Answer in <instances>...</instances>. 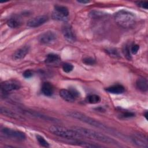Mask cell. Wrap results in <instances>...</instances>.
I'll use <instances>...</instances> for the list:
<instances>
[{
	"label": "cell",
	"mask_w": 148,
	"mask_h": 148,
	"mask_svg": "<svg viewBox=\"0 0 148 148\" xmlns=\"http://www.w3.org/2000/svg\"><path fill=\"white\" fill-rule=\"evenodd\" d=\"M72 128L82 136L108 144L118 145V142L114 139L97 131L81 127H73Z\"/></svg>",
	"instance_id": "6da1fadb"
},
{
	"label": "cell",
	"mask_w": 148,
	"mask_h": 148,
	"mask_svg": "<svg viewBox=\"0 0 148 148\" xmlns=\"http://www.w3.org/2000/svg\"><path fill=\"white\" fill-rule=\"evenodd\" d=\"M67 115L72 118L77 119V120L81 121L83 123H85L90 125H92L95 128H99L101 130H102L105 131L110 132L112 134H116V135H119L118 132L117 131L112 130V128H110L106 125L103 124L102 123H101L94 119L90 117L89 116H88L82 113H80L79 112H76V111L69 112L67 113Z\"/></svg>",
	"instance_id": "7a4b0ae2"
},
{
	"label": "cell",
	"mask_w": 148,
	"mask_h": 148,
	"mask_svg": "<svg viewBox=\"0 0 148 148\" xmlns=\"http://www.w3.org/2000/svg\"><path fill=\"white\" fill-rule=\"evenodd\" d=\"M114 20L120 26L124 28H130L135 23L136 16L131 12L121 10L115 14Z\"/></svg>",
	"instance_id": "3957f363"
},
{
	"label": "cell",
	"mask_w": 148,
	"mask_h": 148,
	"mask_svg": "<svg viewBox=\"0 0 148 148\" xmlns=\"http://www.w3.org/2000/svg\"><path fill=\"white\" fill-rule=\"evenodd\" d=\"M49 131L53 134L68 139H78L83 136L77 132L64 127L53 125L49 127Z\"/></svg>",
	"instance_id": "277c9868"
},
{
	"label": "cell",
	"mask_w": 148,
	"mask_h": 148,
	"mask_svg": "<svg viewBox=\"0 0 148 148\" xmlns=\"http://www.w3.org/2000/svg\"><path fill=\"white\" fill-rule=\"evenodd\" d=\"M21 87L20 83L16 80H9L2 82L1 84V91L7 93L12 91L18 90Z\"/></svg>",
	"instance_id": "5b68a950"
},
{
	"label": "cell",
	"mask_w": 148,
	"mask_h": 148,
	"mask_svg": "<svg viewBox=\"0 0 148 148\" xmlns=\"http://www.w3.org/2000/svg\"><path fill=\"white\" fill-rule=\"evenodd\" d=\"M79 95V92L75 89L71 90L62 89L60 91V97L65 101L68 102H73L75 101L76 98Z\"/></svg>",
	"instance_id": "8992f818"
},
{
	"label": "cell",
	"mask_w": 148,
	"mask_h": 148,
	"mask_svg": "<svg viewBox=\"0 0 148 148\" xmlns=\"http://www.w3.org/2000/svg\"><path fill=\"white\" fill-rule=\"evenodd\" d=\"M57 39L56 34L51 31H46L42 34L38 38V40L42 44H50L53 43Z\"/></svg>",
	"instance_id": "52a82bcc"
},
{
	"label": "cell",
	"mask_w": 148,
	"mask_h": 148,
	"mask_svg": "<svg viewBox=\"0 0 148 148\" xmlns=\"http://www.w3.org/2000/svg\"><path fill=\"white\" fill-rule=\"evenodd\" d=\"M131 139L135 145L140 147H148L147 137L141 133H135L132 135Z\"/></svg>",
	"instance_id": "ba28073f"
},
{
	"label": "cell",
	"mask_w": 148,
	"mask_h": 148,
	"mask_svg": "<svg viewBox=\"0 0 148 148\" xmlns=\"http://www.w3.org/2000/svg\"><path fill=\"white\" fill-rule=\"evenodd\" d=\"M2 132L8 137L14 138L17 140H23L25 139V135L23 132L12 130L8 128H4L2 130Z\"/></svg>",
	"instance_id": "9c48e42d"
},
{
	"label": "cell",
	"mask_w": 148,
	"mask_h": 148,
	"mask_svg": "<svg viewBox=\"0 0 148 148\" xmlns=\"http://www.w3.org/2000/svg\"><path fill=\"white\" fill-rule=\"evenodd\" d=\"M48 20V17L46 15L36 16L27 22V26L31 28H35L40 26Z\"/></svg>",
	"instance_id": "30bf717a"
},
{
	"label": "cell",
	"mask_w": 148,
	"mask_h": 148,
	"mask_svg": "<svg viewBox=\"0 0 148 148\" xmlns=\"http://www.w3.org/2000/svg\"><path fill=\"white\" fill-rule=\"evenodd\" d=\"M62 33L66 40L70 42H74L76 40V36L72 28L68 24H65L62 28Z\"/></svg>",
	"instance_id": "8fae6325"
},
{
	"label": "cell",
	"mask_w": 148,
	"mask_h": 148,
	"mask_svg": "<svg viewBox=\"0 0 148 148\" xmlns=\"http://www.w3.org/2000/svg\"><path fill=\"white\" fill-rule=\"evenodd\" d=\"M29 50L28 46H24L17 49L13 54V58L15 60H21L25 57Z\"/></svg>",
	"instance_id": "7c38bea8"
},
{
	"label": "cell",
	"mask_w": 148,
	"mask_h": 148,
	"mask_svg": "<svg viewBox=\"0 0 148 148\" xmlns=\"http://www.w3.org/2000/svg\"><path fill=\"white\" fill-rule=\"evenodd\" d=\"M0 113L3 115H5L8 117H10L13 119H16V120L23 119V118L21 116L18 115V114L14 112L13 111L3 106H1L0 108Z\"/></svg>",
	"instance_id": "4fadbf2b"
},
{
	"label": "cell",
	"mask_w": 148,
	"mask_h": 148,
	"mask_svg": "<svg viewBox=\"0 0 148 148\" xmlns=\"http://www.w3.org/2000/svg\"><path fill=\"white\" fill-rule=\"evenodd\" d=\"M105 90L109 93L114 94H123L125 91L124 86L121 84H115L109 87H107Z\"/></svg>",
	"instance_id": "5bb4252c"
},
{
	"label": "cell",
	"mask_w": 148,
	"mask_h": 148,
	"mask_svg": "<svg viewBox=\"0 0 148 148\" xmlns=\"http://www.w3.org/2000/svg\"><path fill=\"white\" fill-rule=\"evenodd\" d=\"M42 93L47 97H50L53 95L54 92V88L53 85L49 82H45L43 83L41 88Z\"/></svg>",
	"instance_id": "9a60e30c"
},
{
	"label": "cell",
	"mask_w": 148,
	"mask_h": 148,
	"mask_svg": "<svg viewBox=\"0 0 148 148\" xmlns=\"http://www.w3.org/2000/svg\"><path fill=\"white\" fill-rule=\"evenodd\" d=\"M136 86L138 90L142 92H146L148 89V82L145 78H139L136 82Z\"/></svg>",
	"instance_id": "2e32d148"
},
{
	"label": "cell",
	"mask_w": 148,
	"mask_h": 148,
	"mask_svg": "<svg viewBox=\"0 0 148 148\" xmlns=\"http://www.w3.org/2000/svg\"><path fill=\"white\" fill-rule=\"evenodd\" d=\"M27 112L28 113V114H30L31 115H32L33 116H36L38 117H39L42 119L45 120H48V121H53V122H58V121L56 119L53 118L52 117H50L48 116H45V115H43L41 114H39L38 113L36 112H32V111H27Z\"/></svg>",
	"instance_id": "e0dca14e"
},
{
	"label": "cell",
	"mask_w": 148,
	"mask_h": 148,
	"mask_svg": "<svg viewBox=\"0 0 148 148\" xmlns=\"http://www.w3.org/2000/svg\"><path fill=\"white\" fill-rule=\"evenodd\" d=\"M54 10L62 14V15H64L67 17L69 15V10L66 6H64L58 5H55L54 6Z\"/></svg>",
	"instance_id": "ac0fdd59"
},
{
	"label": "cell",
	"mask_w": 148,
	"mask_h": 148,
	"mask_svg": "<svg viewBox=\"0 0 148 148\" xmlns=\"http://www.w3.org/2000/svg\"><path fill=\"white\" fill-rule=\"evenodd\" d=\"M60 60L58 55L56 54H49L47 56L45 59V62L47 64H51L56 62H57Z\"/></svg>",
	"instance_id": "d6986e66"
},
{
	"label": "cell",
	"mask_w": 148,
	"mask_h": 148,
	"mask_svg": "<svg viewBox=\"0 0 148 148\" xmlns=\"http://www.w3.org/2000/svg\"><path fill=\"white\" fill-rule=\"evenodd\" d=\"M100 101H101L100 97L95 94L90 95L87 97V101L89 103L95 104V103H99Z\"/></svg>",
	"instance_id": "ffe728a7"
},
{
	"label": "cell",
	"mask_w": 148,
	"mask_h": 148,
	"mask_svg": "<svg viewBox=\"0 0 148 148\" xmlns=\"http://www.w3.org/2000/svg\"><path fill=\"white\" fill-rule=\"evenodd\" d=\"M52 18L56 20L61 21H66L68 20V17L62 15V14L54 10L52 13Z\"/></svg>",
	"instance_id": "44dd1931"
},
{
	"label": "cell",
	"mask_w": 148,
	"mask_h": 148,
	"mask_svg": "<svg viewBox=\"0 0 148 148\" xmlns=\"http://www.w3.org/2000/svg\"><path fill=\"white\" fill-rule=\"evenodd\" d=\"M73 143L77 145L83 146V147H101V146L92 144V143H88V142H84V141L76 140V141H74Z\"/></svg>",
	"instance_id": "7402d4cb"
},
{
	"label": "cell",
	"mask_w": 148,
	"mask_h": 148,
	"mask_svg": "<svg viewBox=\"0 0 148 148\" xmlns=\"http://www.w3.org/2000/svg\"><path fill=\"white\" fill-rule=\"evenodd\" d=\"M7 25L8 27H9L12 28H17L20 26V22L18 20L12 18L9 19L7 21Z\"/></svg>",
	"instance_id": "603a6c76"
},
{
	"label": "cell",
	"mask_w": 148,
	"mask_h": 148,
	"mask_svg": "<svg viewBox=\"0 0 148 148\" xmlns=\"http://www.w3.org/2000/svg\"><path fill=\"white\" fill-rule=\"evenodd\" d=\"M106 52L110 56L114 58H117L120 57L119 51L114 48H109L106 49Z\"/></svg>",
	"instance_id": "cb8c5ba5"
},
{
	"label": "cell",
	"mask_w": 148,
	"mask_h": 148,
	"mask_svg": "<svg viewBox=\"0 0 148 148\" xmlns=\"http://www.w3.org/2000/svg\"><path fill=\"white\" fill-rule=\"evenodd\" d=\"M36 139L38 142V143H39V145L43 147H49V143L45 139V138L40 136V135H36Z\"/></svg>",
	"instance_id": "d4e9b609"
},
{
	"label": "cell",
	"mask_w": 148,
	"mask_h": 148,
	"mask_svg": "<svg viewBox=\"0 0 148 148\" xmlns=\"http://www.w3.org/2000/svg\"><path fill=\"white\" fill-rule=\"evenodd\" d=\"M135 116V114L131 112H124L119 115V117L121 119H130Z\"/></svg>",
	"instance_id": "484cf974"
},
{
	"label": "cell",
	"mask_w": 148,
	"mask_h": 148,
	"mask_svg": "<svg viewBox=\"0 0 148 148\" xmlns=\"http://www.w3.org/2000/svg\"><path fill=\"white\" fill-rule=\"evenodd\" d=\"M73 69V66L69 63H65L62 65V69L66 73L71 72Z\"/></svg>",
	"instance_id": "4316f807"
},
{
	"label": "cell",
	"mask_w": 148,
	"mask_h": 148,
	"mask_svg": "<svg viewBox=\"0 0 148 148\" xmlns=\"http://www.w3.org/2000/svg\"><path fill=\"white\" fill-rule=\"evenodd\" d=\"M83 62L86 65H92L95 63V60L91 57H86L83 59Z\"/></svg>",
	"instance_id": "83f0119b"
},
{
	"label": "cell",
	"mask_w": 148,
	"mask_h": 148,
	"mask_svg": "<svg viewBox=\"0 0 148 148\" xmlns=\"http://www.w3.org/2000/svg\"><path fill=\"white\" fill-rule=\"evenodd\" d=\"M123 53L124 56H125V57L128 60H130L131 58V54H130L131 52H130V50L127 46H125L124 47V48L123 49Z\"/></svg>",
	"instance_id": "f1b7e54d"
},
{
	"label": "cell",
	"mask_w": 148,
	"mask_h": 148,
	"mask_svg": "<svg viewBox=\"0 0 148 148\" xmlns=\"http://www.w3.org/2000/svg\"><path fill=\"white\" fill-rule=\"evenodd\" d=\"M23 75L25 78H27V79L28 78H28L31 77L33 76V73L31 70L27 69V70H26L24 72Z\"/></svg>",
	"instance_id": "f546056e"
},
{
	"label": "cell",
	"mask_w": 148,
	"mask_h": 148,
	"mask_svg": "<svg viewBox=\"0 0 148 148\" xmlns=\"http://www.w3.org/2000/svg\"><path fill=\"white\" fill-rule=\"evenodd\" d=\"M137 5L142 8L147 9L148 2L147 1H140L137 3Z\"/></svg>",
	"instance_id": "4dcf8cb0"
},
{
	"label": "cell",
	"mask_w": 148,
	"mask_h": 148,
	"mask_svg": "<svg viewBox=\"0 0 148 148\" xmlns=\"http://www.w3.org/2000/svg\"><path fill=\"white\" fill-rule=\"evenodd\" d=\"M139 49V46L138 45H134L131 47L130 52L133 54H135L138 53Z\"/></svg>",
	"instance_id": "1f68e13d"
},
{
	"label": "cell",
	"mask_w": 148,
	"mask_h": 148,
	"mask_svg": "<svg viewBox=\"0 0 148 148\" xmlns=\"http://www.w3.org/2000/svg\"><path fill=\"white\" fill-rule=\"evenodd\" d=\"M77 2L80 3H83V4H86V3H88L90 2V1H85V0H81V1H77Z\"/></svg>",
	"instance_id": "d6a6232c"
},
{
	"label": "cell",
	"mask_w": 148,
	"mask_h": 148,
	"mask_svg": "<svg viewBox=\"0 0 148 148\" xmlns=\"http://www.w3.org/2000/svg\"><path fill=\"white\" fill-rule=\"evenodd\" d=\"M147 112H146V113H145V117H146V119H147Z\"/></svg>",
	"instance_id": "836d02e7"
}]
</instances>
